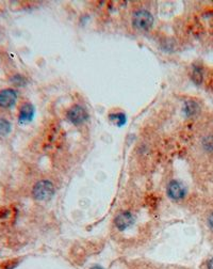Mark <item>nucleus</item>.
Masks as SVG:
<instances>
[{
    "label": "nucleus",
    "instance_id": "f257e3e1",
    "mask_svg": "<svg viewBox=\"0 0 213 269\" xmlns=\"http://www.w3.org/2000/svg\"><path fill=\"white\" fill-rule=\"evenodd\" d=\"M54 186L50 181H40L33 187V197L38 201H48L54 195Z\"/></svg>",
    "mask_w": 213,
    "mask_h": 269
},
{
    "label": "nucleus",
    "instance_id": "f03ea898",
    "mask_svg": "<svg viewBox=\"0 0 213 269\" xmlns=\"http://www.w3.org/2000/svg\"><path fill=\"white\" fill-rule=\"evenodd\" d=\"M154 24V17L147 10L136 11L132 16V25L138 30H149Z\"/></svg>",
    "mask_w": 213,
    "mask_h": 269
},
{
    "label": "nucleus",
    "instance_id": "7ed1b4c3",
    "mask_svg": "<svg viewBox=\"0 0 213 269\" xmlns=\"http://www.w3.org/2000/svg\"><path fill=\"white\" fill-rule=\"evenodd\" d=\"M68 118L72 124L79 125V124H82L83 122L88 120L89 113L82 106L76 105L70 109V111L68 113Z\"/></svg>",
    "mask_w": 213,
    "mask_h": 269
},
{
    "label": "nucleus",
    "instance_id": "20e7f679",
    "mask_svg": "<svg viewBox=\"0 0 213 269\" xmlns=\"http://www.w3.org/2000/svg\"><path fill=\"white\" fill-rule=\"evenodd\" d=\"M135 222V217H133L130 212H121L114 219V224L119 231H125L130 228Z\"/></svg>",
    "mask_w": 213,
    "mask_h": 269
},
{
    "label": "nucleus",
    "instance_id": "39448f33",
    "mask_svg": "<svg viewBox=\"0 0 213 269\" xmlns=\"http://www.w3.org/2000/svg\"><path fill=\"white\" fill-rule=\"evenodd\" d=\"M186 192V188L182 186V184H180L178 181H172L167 186V194L172 200H182L185 198Z\"/></svg>",
    "mask_w": 213,
    "mask_h": 269
},
{
    "label": "nucleus",
    "instance_id": "423d86ee",
    "mask_svg": "<svg viewBox=\"0 0 213 269\" xmlns=\"http://www.w3.org/2000/svg\"><path fill=\"white\" fill-rule=\"evenodd\" d=\"M17 94L14 90L5 89L0 91V107L10 108L15 104Z\"/></svg>",
    "mask_w": 213,
    "mask_h": 269
},
{
    "label": "nucleus",
    "instance_id": "0eeeda50",
    "mask_svg": "<svg viewBox=\"0 0 213 269\" xmlns=\"http://www.w3.org/2000/svg\"><path fill=\"white\" fill-rule=\"evenodd\" d=\"M34 115V108L31 105V104H25L23 105L21 110H20V117H18V120H20L21 123H27V122H30L33 119Z\"/></svg>",
    "mask_w": 213,
    "mask_h": 269
},
{
    "label": "nucleus",
    "instance_id": "6e6552de",
    "mask_svg": "<svg viewBox=\"0 0 213 269\" xmlns=\"http://www.w3.org/2000/svg\"><path fill=\"white\" fill-rule=\"evenodd\" d=\"M11 132L10 122L5 119H0V136H7Z\"/></svg>",
    "mask_w": 213,
    "mask_h": 269
},
{
    "label": "nucleus",
    "instance_id": "1a4fd4ad",
    "mask_svg": "<svg viewBox=\"0 0 213 269\" xmlns=\"http://www.w3.org/2000/svg\"><path fill=\"white\" fill-rule=\"evenodd\" d=\"M110 120L118 126H121L126 123V115L124 113H114L110 115Z\"/></svg>",
    "mask_w": 213,
    "mask_h": 269
},
{
    "label": "nucleus",
    "instance_id": "9d476101",
    "mask_svg": "<svg viewBox=\"0 0 213 269\" xmlns=\"http://www.w3.org/2000/svg\"><path fill=\"white\" fill-rule=\"evenodd\" d=\"M197 105L196 103L194 102H188L185 105V111L188 115H193L194 113H196L197 111Z\"/></svg>",
    "mask_w": 213,
    "mask_h": 269
},
{
    "label": "nucleus",
    "instance_id": "9b49d317",
    "mask_svg": "<svg viewBox=\"0 0 213 269\" xmlns=\"http://www.w3.org/2000/svg\"><path fill=\"white\" fill-rule=\"evenodd\" d=\"M21 261L18 260H10L5 261L0 264V269H14L18 264H20Z\"/></svg>",
    "mask_w": 213,
    "mask_h": 269
},
{
    "label": "nucleus",
    "instance_id": "f8f14e48",
    "mask_svg": "<svg viewBox=\"0 0 213 269\" xmlns=\"http://www.w3.org/2000/svg\"><path fill=\"white\" fill-rule=\"evenodd\" d=\"M205 148L208 151H213V137H208L204 141Z\"/></svg>",
    "mask_w": 213,
    "mask_h": 269
},
{
    "label": "nucleus",
    "instance_id": "ddd939ff",
    "mask_svg": "<svg viewBox=\"0 0 213 269\" xmlns=\"http://www.w3.org/2000/svg\"><path fill=\"white\" fill-rule=\"evenodd\" d=\"M206 267H207V269H213V258L210 259L209 261H207Z\"/></svg>",
    "mask_w": 213,
    "mask_h": 269
},
{
    "label": "nucleus",
    "instance_id": "4468645a",
    "mask_svg": "<svg viewBox=\"0 0 213 269\" xmlns=\"http://www.w3.org/2000/svg\"><path fill=\"white\" fill-rule=\"evenodd\" d=\"M208 223L210 225V228L213 229V212L210 214V216L208 218Z\"/></svg>",
    "mask_w": 213,
    "mask_h": 269
},
{
    "label": "nucleus",
    "instance_id": "2eb2a0df",
    "mask_svg": "<svg viewBox=\"0 0 213 269\" xmlns=\"http://www.w3.org/2000/svg\"><path fill=\"white\" fill-rule=\"evenodd\" d=\"M90 269H105V268H103V267L100 266V265H94V266L91 267Z\"/></svg>",
    "mask_w": 213,
    "mask_h": 269
}]
</instances>
